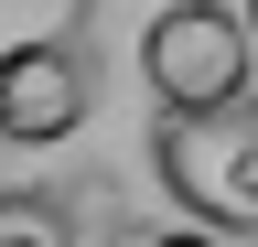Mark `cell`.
Instances as JSON below:
<instances>
[{
  "instance_id": "3957f363",
  "label": "cell",
  "mask_w": 258,
  "mask_h": 247,
  "mask_svg": "<svg viewBox=\"0 0 258 247\" xmlns=\"http://www.w3.org/2000/svg\"><path fill=\"white\" fill-rule=\"evenodd\" d=\"M97 108V65L76 33H22L11 54H0V129H11V150H43L64 129H86Z\"/></svg>"
},
{
  "instance_id": "277c9868",
  "label": "cell",
  "mask_w": 258,
  "mask_h": 247,
  "mask_svg": "<svg viewBox=\"0 0 258 247\" xmlns=\"http://www.w3.org/2000/svg\"><path fill=\"white\" fill-rule=\"evenodd\" d=\"M0 247H54V226H43V194H32V183L0 204Z\"/></svg>"
},
{
  "instance_id": "6da1fadb",
  "label": "cell",
  "mask_w": 258,
  "mask_h": 247,
  "mask_svg": "<svg viewBox=\"0 0 258 247\" xmlns=\"http://www.w3.org/2000/svg\"><path fill=\"white\" fill-rule=\"evenodd\" d=\"M140 75L161 118H215V108H247V75H258V33L237 0H161L151 33H140Z\"/></svg>"
},
{
  "instance_id": "8992f818",
  "label": "cell",
  "mask_w": 258,
  "mask_h": 247,
  "mask_svg": "<svg viewBox=\"0 0 258 247\" xmlns=\"http://www.w3.org/2000/svg\"><path fill=\"white\" fill-rule=\"evenodd\" d=\"M247 33H258V0H247Z\"/></svg>"
},
{
  "instance_id": "7a4b0ae2",
  "label": "cell",
  "mask_w": 258,
  "mask_h": 247,
  "mask_svg": "<svg viewBox=\"0 0 258 247\" xmlns=\"http://www.w3.org/2000/svg\"><path fill=\"white\" fill-rule=\"evenodd\" d=\"M151 183L205 236H258V108L151 118Z\"/></svg>"
},
{
  "instance_id": "5b68a950",
  "label": "cell",
  "mask_w": 258,
  "mask_h": 247,
  "mask_svg": "<svg viewBox=\"0 0 258 247\" xmlns=\"http://www.w3.org/2000/svg\"><path fill=\"white\" fill-rule=\"evenodd\" d=\"M151 247H226V236H205V226H172V236H151Z\"/></svg>"
}]
</instances>
